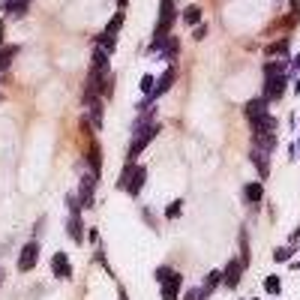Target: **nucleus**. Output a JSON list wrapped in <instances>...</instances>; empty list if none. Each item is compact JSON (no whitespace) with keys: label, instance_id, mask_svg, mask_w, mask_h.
<instances>
[{"label":"nucleus","instance_id":"1","mask_svg":"<svg viewBox=\"0 0 300 300\" xmlns=\"http://www.w3.org/2000/svg\"><path fill=\"white\" fill-rule=\"evenodd\" d=\"M174 18H177V6H174V0H159V18H156V33H153L150 45H156L162 36H168Z\"/></svg>","mask_w":300,"mask_h":300},{"label":"nucleus","instance_id":"2","mask_svg":"<svg viewBox=\"0 0 300 300\" xmlns=\"http://www.w3.org/2000/svg\"><path fill=\"white\" fill-rule=\"evenodd\" d=\"M159 135V123H150V126L144 129V126H138V132H135V141H132V147H129V159H135V156L144 150L150 141Z\"/></svg>","mask_w":300,"mask_h":300},{"label":"nucleus","instance_id":"3","mask_svg":"<svg viewBox=\"0 0 300 300\" xmlns=\"http://www.w3.org/2000/svg\"><path fill=\"white\" fill-rule=\"evenodd\" d=\"M36 261H39V243L30 240V243H24V249L18 252V270L21 273L33 270V267H36Z\"/></svg>","mask_w":300,"mask_h":300},{"label":"nucleus","instance_id":"4","mask_svg":"<svg viewBox=\"0 0 300 300\" xmlns=\"http://www.w3.org/2000/svg\"><path fill=\"white\" fill-rule=\"evenodd\" d=\"M285 84H288V72L264 78V99H279V96H282V90H285Z\"/></svg>","mask_w":300,"mask_h":300},{"label":"nucleus","instance_id":"5","mask_svg":"<svg viewBox=\"0 0 300 300\" xmlns=\"http://www.w3.org/2000/svg\"><path fill=\"white\" fill-rule=\"evenodd\" d=\"M243 270H246V264H243L240 258L228 261V267H225V273H222V285H225V288H237V282H240Z\"/></svg>","mask_w":300,"mask_h":300},{"label":"nucleus","instance_id":"6","mask_svg":"<svg viewBox=\"0 0 300 300\" xmlns=\"http://www.w3.org/2000/svg\"><path fill=\"white\" fill-rule=\"evenodd\" d=\"M96 180H99L96 171L84 174V180H81V198H78L81 207H90V204H93V186H96Z\"/></svg>","mask_w":300,"mask_h":300},{"label":"nucleus","instance_id":"7","mask_svg":"<svg viewBox=\"0 0 300 300\" xmlns=\"http://www.w3.org/2000/svg\"><path fill=\"white\" fill-rule=\"evenodd\" d=\"M51 270H54L57 279H72V264H69L66 252H54V258H51Z\"/></svg>","mask_w":300,"mask_h":300},{"label":"nucleus","instance_id":"8","mask_svg":"<svg viewBox=\"0 0 300 300\" xmlns=\"http://www.w3.org/2000/svg\"><path fill=\"white\" fill-rule=\"evenodd\" d=\"M144 180H147V171H144V165H132V171H129V180H126V192H129V195H138V192H141V186H144Z\"/></svg>","mask_w":300,"mask_h":300},{"label":"nucleus","instance_id":"9","mask_svg":"<svg viewBox=\"0 0 300 300\" xmlns=\"http://www.w3.org/2000/svg\"><path fill=\"white\" fill-rule=\"evenodd\" d=\"M249 123H252V132H255V135H270V132L276 129V120H273L267 111L258 114V117H252Z\"/></svg>","mask_w":300,"mask_h":300},{"label":"nucleus","instance_id":"10","mask_svg":"<svg viewBox=\"0 0 300 300\" xmlns=\"http://www.w3.org/2000/svg\"><path fill=\"white\" fill-rule=\"evenodd\" d=\"M180 282H183V276L180 273H171L168 276V282H162V300H177V291H180Z\"/></svg>","mask_w":300,"mask_h":300},{"label":"nucleus","instance_id":"11","mask_svg":"<svg viewBox=\"0 0 300 300\" xmlns=\"http://www.w3.org/2000/svg\"><path fill=\"white\" fill-rule=\"evenodd\" d=\"M171 84H174V66H168V69H165V75H162L159 81H156V87H153V93H150V99H159V96H162V93L168 90Z\"/></svg>","mask_w":300,"mask_h":300},{"label":"nucleus","instance_id":"12","mask_svg":"<svg viewBox=\"0 0 300 300\" xmlns=\"http://www.w3.org/2000/svg\"><path fill=\"white\" fill-rule=\"evenodd\" d=\"M267 102H270V99H264V96H258V99H252V102H246V108H243V111H246V117L252 120V117L264 114V111H267Z\"/></svg>","mask_w":300,"mask_h":300},{"label":"nucleus","instance_id":"13","mask_svg":"<svg viewBox=\"0 0 300 300\" xmlns=\"http://www.w3.org/2000/svg\"><path fill=\"white\" fill-rule=\"evenodd\" d=\"M243 195H246V201H249V204H258L261 195H264V186H261V183H246V186H243Z\"/></svg>","mask_w":300,"mask_h":300},{"label":"nucleus","instance_id":"14","mask_svg":"<svg viewBox=\"0 0 300 300\" xmlns=\"http://www.w3.org/2000/svg\"><path fill=\"white\" fill-rule=\"evenodd\" d=\"M27 6H30V0H3V9L12 15H24Z\"/></svg>","mask_w":300,"mask_h":300},{"label":"nucleus","instance_id":"15","mask_svg":"<svg viewBox=\"0 0 300 300\" xmlns=\"http://www.w3.org/2000/svg\"><path fill=\"white\" fill-rule=\"evenodd\" d=\"M180 18H183V24H189V27H192V24H198V21H201V9H198V6H186Z\"/></svg>","mask_w":300,"mask_h":300},{"label":"nucleus","instance_id":"16","mask_svg":"<svg viewBox=\"0 0 300 300\" xmlns=\"http://www.w3.org/2000/svg\"><path fill=\"white\" fill-rule=\"evenodd\" d=\"M15 54H18V45H9L6 51H0V72H3V69H9V63H12Z\"/></svg>","mask_w":300,"mask_h":300},{"label":"nucleus","instance_id":"17","mask_svg":"<svg viewBox=\"0 0 300 300\" xmlns=\"http://www.w3.org/2000/svg\"><path fill=\"white\" fill-rule=\"evenodd\" d=\"M120 27H123V9L111 15V21H108V27H105V33H108V36H117V30H120Z\"/></svg>","mask_w":300,"mask_h":300},{"label":"nucleus","instance_id":"18","mask_svg":"<svg viewBox=\"0 0 300 300\" xmlns=\"http://www.w3.org/2000/svg\"><path fill=\"white\" fill-rule=\"evenodd\" d=\"M282 72H288V63H267V66H264V78L282 75Z\"/></svg>","mask_w":300,"mask_h":300},{"label":"nucleus","instance_id":"19","mask_svg":"<svg viewBox=\"0 0 300 300\" xmlns=\"http://www.w3.org/2000/svg\"><path fill=\"white\" fill-rule=\"evenodd\" d=\"M207 297H210V291H207L204 285H201V288H189V291L183 294V300H207Z\"/></svg>","mask_w":300,"mask_h":300},{"label":"nucleus","instance_id":"20","mask_svg":"<svg viewBox=\"0 0 300 300\" xmlns=\"http://www.w3.org/2000/svg\"><path fill=\"white\" fill-rule=\"evenodd\" d=\"M216 285H222V273H219V270L207 273V279H204V288H207V291H213Z\"/></svg>","mask_w":300,"mask_h":300},{"label":"nucleus","instance_id":"21","mask_svg":"<svg viewBox=\"0 0 300 300\" xmlns=\"http://www.w3.org/2000/svg\"><path fill=\"white\" fill-rule=\"evenodd\" d=\"M153 87H156L153 75H144V78H141V93H144L147 99H150V93H153Z\"/></svg>","mask_w":300,"mask_h":300},{"label":"nucleus","instance_id":"22","mask_svg":"<svg viewBox=\"0 0 300 300\" xmlns=\"http://www.w3.org/2000/svg\"><path fill=\"white\" fill-rule=\"evenodd\" d=\"M180 210H183V201H171V204L165 207V216H168V219H177Z\"/></svg>","mask_w":300,"mask_h":300},{"label":"nucleus","instance_id":"23","mask_svg":"<svg viewBox=\"0 0 300 300\" xmlns=\"http://www.w3.org/2000/svg\"><path fill=\"white\" fill-rule=\"evenodd\" d=\"M267 51H270V54H285V51H288V39H282V42H273V45H270Z\"/></svg>","mask_w":300,"mask_h":300},{"label":"nucleus","instance_id":"24","mask_svg":"<svg viewBox=\"0 0 300 300\" xmlns=\"http://www.w3.org/2000/svg\"><path fill=\"white\" fill-rule=\"evenodd\" d=\"M291 255H294L291 246H282V249H276V252H273V258H276V261H285V258H291Z\"/></svg>","mask_w":300,"mask_h":300},{"label":"nucleus","instance_id":"25","mask_svg":"<svg viewBox=\"0 0 300 300\" xmlns=\"http://www.w3.org/2000/svg\"><path fill=\"white\" fill-rule=\"evenodd\" d=\"M264 285H267L270 294H279V276H267V279H264Z\"/></svg>","mask_w":300,"mask_h":300},{"label":"nucleus","instance_id":"26","mask_svg":"<svg viewBox=\"0 0 300 300\" xmlns=\"http://www.w3.org/2000/svg\"><path fill=\"white\" fill-rule=\"evenodd\" d=\"M93 123H96V129L102 126V105H99V99H96V105H93Z\"/></svg>","mask_w":300,"mask_h":300},{"label":"nucleus","instance_id":"27","mask_svg":"<svg viewBox=\"0 0 300 300\" xmlns=\"http://www.w3.org/2000/svg\"><path fill=\"white\" fill-rule=\"evenodd\" d=\"M171 273H174L171 267H159V270H156V279H162V282H165V279H168Z\"/></svg>","mask_w":300,"mask_h":300},{"label":"nucleus","instance_id":"28","mask_svg":"<svg viewBox=\"0 0 300 300\" xmlns=\"http://www.w3.org/2000/svg\"><path fill=\"white\" fill-rule=\"evenodd\" d=\"M204 33H207V27H204V24H198V30H195V39H204Z\"/></svg>","mask_w":300,"mask_h":300},{"label":"nucleus","instance_id":"29","mask_svg":"<svg viewBox=\"0 0 300 300\" xmlns=\"http://www.w3.org/2000/svg\"><path fill=\"white\" fill-rule=\"evenodd\" d=\"M291 69H297V72H300V54H294V60H291Z\"/></svg>","mask_w":300,"mask_h":300},{"label":"nucleus","instance_id":"30","mask_svg":"<svg viewBox=\"0 0 300 300\" xmlns=\"http://www.w3.org/2000/svg\"><path fill=\"white\" fill-rule=\"evenodd\" d=\"M120 300H129V294H126V288H120Z\"/></svg>","mask_w":300,"mask_h":300},{"label":"nucleus","instance_id":"31","mask_svg":"<svg viewBox=\"0 0 300 300\" xmlns=\"http://www.w3.org/2000/svg\"><path fill=\"white\" fill-rule=\"evenodd\" d=\"M0 42H3V21H0Z\"/></svg>","mask_w":300,"mask_h":300},{"label":"nucleus","instance_id":"32","mask_svg":"<svg viewBox=\"0 0 300 300\" xmlns=\"http://www.w3.org/2000/svg\"><path fill=\"white\" fill-rule=\"evenodd\" d=\"M117 3H120V9H123V6H126V0H117Z\"/></svg>","mask_w":300,"mask_h":300},{"label":"nucleus","instance_id":"33","mask_svg":"<svg viewBox=\"0 0 300 300\" xmlns=\"http://www.w3.org/2000/svg\"><path fill=\"white\" fill-rule=\"evenodd\" d=\"M0 279H3V273H0Z\"/></svg>","mask_w":300,"mask_h":300}]
</instances>
